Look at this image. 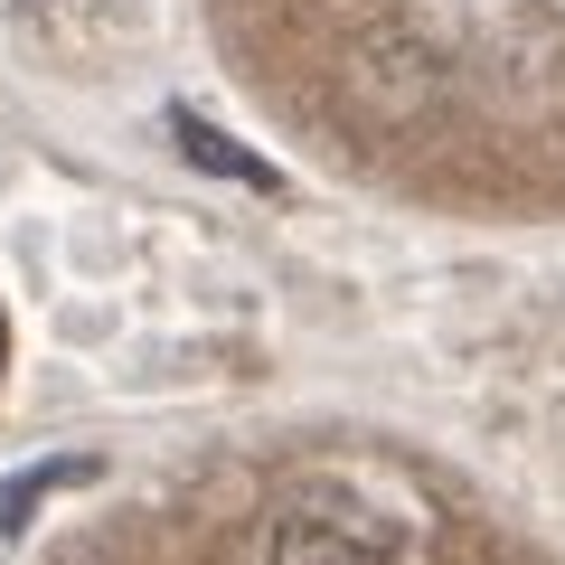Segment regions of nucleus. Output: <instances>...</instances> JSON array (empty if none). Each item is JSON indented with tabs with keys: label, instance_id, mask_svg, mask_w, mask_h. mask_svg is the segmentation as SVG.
<instances>
[{
	"label": "nucleus",
	"instance_id": "obj_1",
	"mask_svg": "<svg viewBox=\"0 0 565 565\" xmlns=\"http://www.w3.org/2000/svg\"><path fill=\"white\" fill-rule=\"evenodd\" d=\"M264 565H396V527L340 490H302L264 527Z\"/></svg>",
	"mask_w": 565,
	"mask_h": 565
},
{
	"label": "nucleus",
	"instance_id": "obj_2",
	"mask_svg": "<svg viewBox=\"0 0 565 565\" xmlns=\"http://www.w3.org/2000/svg\"><path fill=\"white\" fill-rule=\"evenodd\" d=\"M170 132H180V151H189L199 170H217V180H236V189H282V180H274V161H255V151H245V141H226V132H207L189 104L170 114Z\"/></svg>",
	"mask_w": 565,
	"mask_h": 565
},
{
	"label": "nucleus",
	"instance_id": "obj_3",
	"mask_svg": "<svg viewBox=\"0 0 565 565\" xmlns=\"http://www.w3.org/2000/svg\"><path fill=\"white\" fill-rule=\"evenodd\" d=\"M0 367H10V321H0Z\"/></svg>",
	"mask_w": 565,
	"mask_h": 565
}]
</instances>
